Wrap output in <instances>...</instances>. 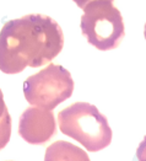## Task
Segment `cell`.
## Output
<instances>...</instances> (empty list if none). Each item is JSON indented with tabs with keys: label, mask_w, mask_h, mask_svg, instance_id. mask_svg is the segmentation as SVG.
<instances>
[{
	"label": "cell",
	"mask_w": 146,
	"mask_h": 161,
	"mask_svg": "<svg viewBox=\"0 0 146 161\" xmlns=\"http://www.w3.org/2000/svg\"><path fill=\"white\" fill-rule=\"evenodd\" d=\"M55 133L57 124L52 111L31 106L22 112L19 122V134L28 144H44Z\"/></svg>",
	"instance_id": "obj_5"
},
{
	"label": "cell",
	"mask_w": 146,
	"mask_h": 161,
	"mask_svg": "<svg viewBox=\"0 0 146 161\" xmlns=\"http://www.w3.org/2000/svg\"><path fill=\"white\" fill-rule=\"evenodd\" d=\"M58 124L63 134L73 138L90 153L106 149L113 138L107 117L95 105L75 102L58 113Z\"/></svg>",
	"instance_id": "obj_2"
},
{
	"label": "cell",
	"mask_w": 146,
	"mask_h": 161,
	"mask_svg": "<svg viewBox=\"0 0 146 161\" xmlns=\"http://www.w3.org/2000/svg\"><path fill=\"white\" fill-rule=\"evenodd\" d=\"M46 160H89V155L68 142H55L46 151Z\"/></svg>",
	"instance_id": "obj_6"
},
{
	"label": "cell",
	"mask_w": 146,
	"mask_h": 161,
	"mask_svg": "<svg viewBox=\"0 0 146 161\" xmlns=\"http://www.w3.org/2000/svg\"><path fill=\"white\" fill-rule=\"evenodd\" d=\"M78 6H79L80 9H84L89 3H91V1H93V0H73ZM111 1H114V0H111Z\"/></svg>",
	"instance_id": "obj_10"
},
{
	"label": "cell",
	"mask_w": 146,
	"mask_h": 161,
	"mask_svg": "<svg viewBox=\"0 0 146 161\" xmlns=\"http://www.w3.org/2000/svg\"><path fill=\"white\" fill-rule=\"evenodd\" d=\"M63 47V31L52 17L31 14L10 20L0 31V70L13 75L46 65Z\"/></svg>",
	"instance_id": "obj_1"
},
{
	"label": "cell",
	"mask_w": 146,
	"mask_h": 161,
	"mask_svg": "<svg viewBox=\"0 0 146 161\" xmlns=\"http://www.w3.org/2000/svg\"><path fill=\"white\" fill-rule=\"evenodd\" d=\"M144 36H145V40H146V24H145V27H144Z\"/></svg>",
	"instance_id": "obj_11"
},
{
	"label": "cell",
	"mask_w": 146,
	"mask_h": 161,
	"mask_svg": "<svg viewBox=\"0 0 146 161\" xmlns=\"http://www.w3.org/2000/svg\"><path fill=\"white\" fill-rule=\"evenodd\" d=\"M136 158L140 161H146V135L144 136L143 142L140 143L139 148L136 150Z\"/></svg>",
	"instance_id": "obj_8"
},
{
	"label": "cell",
	"mask_w": 146,
	"mask_h": 161,
	"mask_svg": "<svg viewBox=\"0 0 146 161\" xmlns=\"http://www.w3.org/2000/svg\"><path fill=\"white\" fill-rule=\"evenodd\" d=\"M82 10L80 27L87 42L98 51L116 49L125 36V26L113 1L93 0Z\"/></svg>",
	"instance_id": "obj_3"
},
{
	"label": "cell",
	"mask_w": 146,
	"mask_h": 161,
	"mask_svg": "<svg viewBox=\"0 0 146 161\" xmlns=\"http://www.w3.org/2000/svg\"><path fill=\"white\" fill-rule=\"evenodd\" d=\"M10 136H11V117L6 108L3 116L0 117V150L8 145Z\"/></svg>",
	"instance_id": "obj_7"
},
{
	"label": "cell",
	"mask_w": 146,
	"mask_h": 161,
	"mask_svg": "<svg viewBox=\"0 0 146 161\" xmlns=\"http://www.w3.org/2000/svg\"><path fill=\"white\" fill-rule=\"evenodd\" d=\"M6 105H5V101H4V95H3V91H1V89H0V117L3 116V113H4V111L6 109Z\"/></svg>",
	"instance_id": "obj_9"
},
{
	"label": "cell",
	"mask_w": 146,
	"mask_h": 161,
	"mask_svg": "<svg viewBox=\"0 0 146 161\" xmlns=\"http://www.w3.org/2000/svg\"><path fill=\"white\" fill-rule=\"evenodd\" d=\"M75 84L71 74L58 64H49L24 82V95L31 106L52 111L71 97Z\"/></svg>",
	"instance_id": "obj_4"
}]
</instances>
